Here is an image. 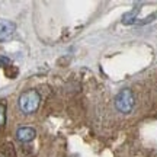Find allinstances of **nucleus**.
<instances>
[{"label": "nucleus", "mask_w": 157, "mask_h": 157, "mask_svg": "<svg viewBox=\"0 0 157 157\" xmlns=\"http://www.w3.org/2000/svg\"><path fill=\"white\" fill-rule=\"evenodd\" d=\"M0 157H6V156H3V154H0Z\"/></svg>", "instance_id": "7"}, {"label": "nucleus", "mask_w": 157, "mask_h": 157, "mask_svg": "<svg viewBox=\"0 0 157 157\" xmlns=\"http://www.w3.org/2000/svg\"><path fill=\"white\" fill-rule=\"evenodd\" d=\"M35 132L34 128H31V127H21V128L16 131V138L19 141H22V143H29V141H32L35 138Z\"/></svg>", "instance_id": "4"}, {"label": "nucleus", "mask_w": 157, "mask_h": 157, "mask_svg": "<svg viewBox=\"0 0 157 157\" xmlns=\"http://www.w3.org/2000/svg\"><path fill=\"white\" fill-rule=\"evenodd\" d=\"M115 106L119 112L129 113L134 108V93L131 89H122L115 98Z\"/></svg>", "instance_id": "2"}, {"label": "nucleus", "mask_w": 157, "mask_h": 157, "mask_svg": "<svg viewBox=\"0 0 157 157\" xmlns=\"http://www.w3.org/2000/svg\"><path fill=\"white\" fill-rule=\"evenodd\" d=\"M39 103H41V96L34 89L23 92L19 98V108L23 113H34L39 108Z\"/></svg>", "instance_id": "1"}, {"label": "nucleus", "mask_w": 157, "mask_h": 157, "mask_svg": "<svg viewBox=\"0 0 157 157\" xmlns=\"http://www.w3.org/2000/svg\"><path fill=\"white\" fill-rule=\"evenodd\" d=\"M6 122V108L0 103V125H5Z\"/></svg>", "instance_id": "6"}, {"label": "nucleus", "mask_w": 157, "mask_h": 157, "mask_svg": "<svg viewBox=\"0 0 157 157\" xmlns=\"http://www.w3.org/2000/svg\"><path fill=\"white\" fill-rule=\"evenodd\" d=\"M16 31V25L9 19H0V42L10 39Z\"/></svg>", "instance_id": "3"}, {"label": "nucleus", "mask_w": 157, "mask_h": 157, "mask_svg": "<svg viewBox=\"0 0 157 157\" xmlns=\"http://www.w3.org/2000/svg\"><path fill=\"white\" fill-rule=\"evenodd\" d=\"M140 10V9H134L132 12H129V13H127V15H124L122 17V23H125V25H131V23L135 22V15H137V12Z\"/></svg>", "instance_id": "5"}]
</instances>
